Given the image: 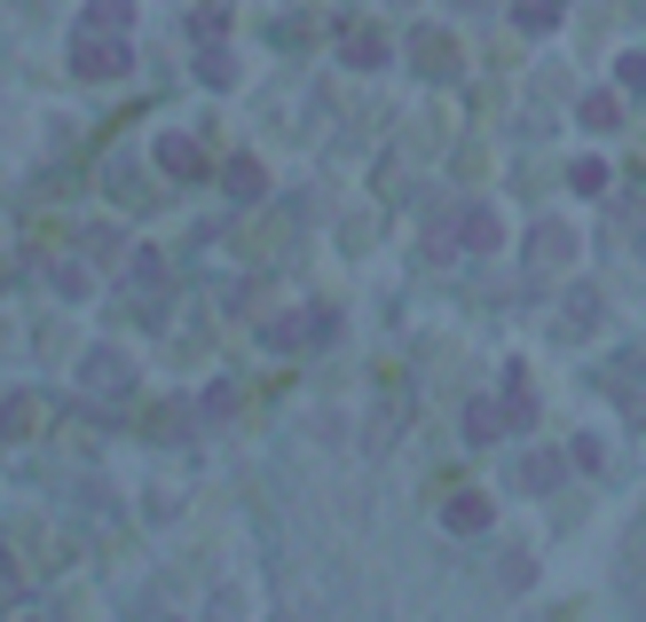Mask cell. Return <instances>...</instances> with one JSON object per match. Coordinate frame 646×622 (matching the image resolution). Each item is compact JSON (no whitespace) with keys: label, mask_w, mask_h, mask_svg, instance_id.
<instances>
[{"label":"cell","mask_w":646,"mask_h":622,"mask_svg":"<svg viewBox=\"0 0 646 622\" xmlns=\"http://www.w3.org/2000/svg\"><path fill=\"white\" fill-rule=\"evenodd\" d=\"M457 237H466L474 252H497V244H505V221H497L489 205H474V213H466V229H457Z\"/></svg>","instance_id":"cell-6"},{"label":"cell","mask_w":646,"mask_h":622,"mask_svg":"<svg viewBox=\"0 0 646 622\" xmlns=\"http://www.w3.org/2000/svg\"><path fill=\"white\" fill-rule=\"evenodd\" d=\"M497 425H505L497 402H474V410H466V433H474V441H497Z\"/></svg>","instance_id":"cell-11"},{"label":"cell","mask_w":646,"mask_h":622,"mask_svg":"<svg viewBox=\"0 0 646 622\" xmlns=\"http://www.w3.org/2000/svg\"><path fill=\"white\" fill-rule=\"evenodd\" d=\"M497 575H505V591H528V583H536V568H528V552H513V560L497 568Z\"/></svg>","instance_id":"cell-16"},{"label":"cell","mask_w":646,"mask_h":622,"mask_svg":"<svg viewBox=\"0 0 646 622\" xmlns=\"http://www.w3.org/2000/svg\"><path fill=\"white\" fill-rule=\"evenodd\" d=\"M127 24H135L127 0H87V32H127Z\"/></svg>","instance_id":"cell-7"},{"label":"cell","mask_w":646,"mask_h":622,"mask_svg":"<svg viewBox=\"0 0 646 622\" xmlns=\"http://www.w3.org/2000/svg\"><path fill=\"white\" fill-rule=\"evenodd\" d=\"M615 119H623L615 96H584V127H615Z\"/></svg>","instance_id":"cell-14"},{"label":"cell","mask_w":646,"mask_h":622,"mask_svg":"<svg viewBox=\"0 0 646 622\" xmlns=\"http://www.w3.org/2000/svg\"><path fill=\"white\" fill-rule=\"evenodd\" d=\"M528 252H536V260H560V252H568V260H576V237H568V229H560V221H544V229H536V237H528Z\"/></svg>","instance_id":"cell-8"},{"label":"cell","mask_w":646,"mask_h":622,"mask_svg":"<svg viewBox=\"0 0 646 622\" xmlns=\"http://www.w3.org/2000/svg\"><path fill=\"white\" fill-rule=\"evenodd\" d=\"M158 165H166V173H206V150H198L190 134H166V142H158Z\"/></svg>","instance_id":"cell-5"},{"label":"cell","mask_w":646,"mask_h":622,"mask_svg":"<svg viewBox=\"0 0 646 622\" xmlns=\"http://www.w3.org/2000/svg\"><path fill=\"white\" fill-rule=\"evenodd\" d=\"M520 32H551V24H560V0H520Z\"/></svg>","instance_id":"cell-10"},{"label":"cell","mask_w":646,"mask_h":622,"mask_svg":"<svg viewBox=\"0 0 646 622\" xmlns=\"http://www.w3.org/2000/svg\"><path fill=\"white\" fill-rule=\"evenodd\" d=\"M308 339H331V315H324V308H316V315H285V323L268 331V347H308Z\"/></svg>","instance_id":"cell-2"},{"label":"cell","mask_w":646,"mask_h":622,"mask_svg":"<svg viewBox=\"0 0 646 622\" xmlns=\"http://www.w3.org/2000/svg\"><path fill=\"white\" fill-rule=\"evenodd\" d=\"M71 71H79V79H119V71H135L127 32H79V40H71Z\"/></svg>","instance_id":"cell-1"},{"label":"cell","mask_w":646,"mask_h":622,"mask_svg":"<svg viewBox=\"0 0 646 622\" xmlns=\"http://www.w3.org/2000/svg\"><path fill=\"white\" fill-rule=\"evenodd\" d=\"M347 63H355V71H387V63H395L387 32H347Z\"/></svg>","instance_id":"cell-3"},{"label":"cell","mask_w":646,"mask_h":622,"mask_svg":"<svg viewBox=\"0 0 646 622\" xmlns=\"http://www.w3.org/2000/svg\"><path fill=\"white\" fill-rule=\"evenodd\" d=\"M568 473V458H551V450H536L528 465H520V489H551V481H560Z\"/></svg>","instance_id":"cell-9"},{"label":"cell","mask_w":646,"mask_h":622,"mask_svg":"<svg viewBox=\"0 0 646 622\" xmlns=\"http://www.w3.org/2000/svg\"><path fill=\"white\" fill-rule=\"evenodd\" d=\"M198 71H206V87H229V79H237V63H229V56H221V48H213V56H206V63H198Z\"/></svg>","instance_id":"cell-18"},{"label":"cell","mask_w":646,"mask_h":622,"mask_svg":"<svg viewBox=\"0 0 646 622\" xmlns=\"http://www.w3.org/2000/svg\"><path fill=\"white\" fill-rule=\"evenodd\" d=\"M441 520L457 528V536H474V528H489V496H474V489H466V496H449Z\"/></svg>","instance_id":"cell-4"},{"label":"cell","mask_w":646,"mask_h":622,"mask_svg":"<svg viewBox=\"0 0 646 622\" xmlns=\"http://www.w3.org/2000/svg\"><path fill=\"white\" fill-rule=\"evenodd\" d=\"M87 379H96V387H103V394H111V387H119V379H127V363H119V354H87Z\"/></svg>","instance_id":"cell-12"},{"label":"cell","mask_w":646,"mask_h":622,"mask_svg":"<svg viewBox=\"0 0 646 622\" xmlns=\"http://www.w3.org/2000/svg\"><path fill=\"white\" fill-rule=\"evenodd\" d=\"M592 315H599V292L576 284V292H568V331H592Z\"/></svg>","instance_id":"cell-13"},{"label":"cell","mask_w":646,"mask_h":622,"mask_svg":"<svg viewBox=\"0 0 646 622\" xmlns=\"http://www.w3.org/2000/svg\"><path fill=\"white\" fill-rule=\"evenodd\" d=\"M528 418H536V402H528V394L513 387V394H505V425H528Z\"/></svg>","instance_id":"cell-19"},{"label":"cell","mask_w":646,"mask_h":622,"mask_svg":"<svg viewBox=\"0 0 646 622\" xmlns=\"http://www.w3.org/2000/svg\"><path fill=\"white\" fill-rule=\"evenodd\" d=\"M576 190H584V198L607 190V165H599V158H576Z\"/></svg>","instance_id":"cell-17"},{"label":"cell","mask_w":646,"mask_h":622,"mask_svg":"<svg viewBox=\"0 0 646 622\" xmlns=\"http://www.w3.org/2000/svg\"><path fill=\"white\" fill-rule=\"evenodd\" d=\"M229 190H237V198H260V165H252V158L229 165Z\"/></svg>","instance_id":"cell-15"},{"label":"cell","mask_w":646,"mask_h":622,"mask_svg":"<svg viewBox=\"0 0 646 622\" xmlns=\"http://www.w3.org/2000/svg\"><path fill=\"white\" fill-rule=\"evenodd\" d=\"M615 71H623V87H646V56H623Z\"/></svg>","instance_id":"cell-20"}]
</instances>
